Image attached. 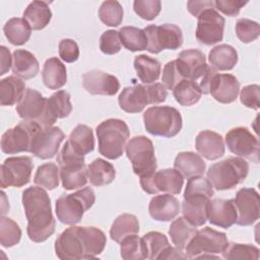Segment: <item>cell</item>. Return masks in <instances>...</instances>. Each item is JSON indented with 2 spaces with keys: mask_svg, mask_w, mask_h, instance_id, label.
I'll return each instance as SVG.
<instances>
[{
  "mask_svg": "<svg viewBox=\"0 0 260 260\" xmlns=\"http://www.w3.org/2000/svg\"><path fill=\"white\" fill-rule=\"evenodd\" d=\"M107 244L103 231L94 226H70L55 241V252L62 260L91 259L100 255Z\"/></svg>",
  "mask_w": 260,
  "mask_h": 260,
  "instance_id": "obj_1",
  "label": "cell"
},
{
  "mask_svg": "<svg viewBox=\"0 0 260 260\" xmlns=\"http://www.w3.org/2000/svg\"><path fill=\"white\" fill-rule=\"evenodd\" d=\"M22 205L28 238L36 243L45 242L54 234L56 225L48 193L42 187H29L22 192Z\"/></svg>",
  "mask_w": 260,
  "mask_h": 260,
  "instance_id": "obj_2",
  "label": "cell"
},
{
  "mask_svg": "<svg viewBox=\"0 0 260 260\" xmlns=\"http://www.w3.org/2000/svg\"><path fill=\"white\" fill-rule=\"evenodd\" d=\"M168 96L167 87L159 82L126 86L119 94L120 108L126 113H139L147 105L164 103Z\"/></svg>",
  "mask_w": 260,
  "mask_h": 260,
  "instance_id": "obj_3",
  "label": "cell"
},
{
  "mask_svg": "<svg viewBox=\"0 0 260 260\" xmlns=\"http://www.w3.org/2000/svg\"><path fill=\"white\" fill-rule=\"evenodd\" d=\"M96 137L99 151L109 159H117L122 156L126 142L130 136L127 124L120 119H108L98 125Z\"/></svg>",
  "mask_w": 260,
  "mask_h": 260,
  "instance_id": "obj_4",
  "label": "cell"
},
{
  "mask_svg": "<svg viewBox=\"0 0 260 260\" xmlns=\"http://www.w3.org/2000/svg\"><path fill=\"white\" fill-rule=\"evenodd\" d=\"M248 173V162L242 157L232 156L211 165L207 171V179L215 190H230L243 183Z\"/></svg>",
  "mask_w": 260,
  "mask_h": 260,
  "instance_id": "obj_5",
  "label": "cell"
},
{
  "mask_svg": "<svg viewBox=\"0 0 260 260\" xmlns=\"http://www.w3.org/2000/svg\"><path fill=\"white\" fill-rule=\"evenodd\" d=\"M60 179L65 190L84 187L88 181L84 156L75 152L66 141L57 155Z\"/></svg>",
  "mask_w": 260,
  "mask_h": 260,
  "instance_id": "obj_6",
  "label": "cell"
},
{
  "mask_svg": "<svg viewBox=\"0 0 260 260\" xmlns=\"http://www.w3.org/2000/svg\"><path fill=\"white\" fill-rule=\"evenodd\" d=\"M229 245L226 235L211 228L196 232L185 248L187 259H218L214 254L222 253Z\"/></svg>",
  "mask_w": 260,
  "mask_h": 260,
  "instance_id": "obj_7",
  "label": "cell"
},
{
  "mask_svg": "<svg viewBox=\"0 0 260 260\" xmlns=\"http://www.w3.org/2000/svg\"><path fill=\"white\" fill-rule=\"evenodd\" d=\"M146 131L155 136L171 138L182 129L183 120L180 112L170 106H154L143 114Z\"/></svg>",
  "mask_w": 260,
  "mask_h": 260,
  "instance_id": "obj_8",
  "label": "cell"
},
{
  "mask_svg": "<svg viewBox=\"0 0 260 260\" xmlns=\"http://www.w3.org/2000/svg\"><path fill=\"white\" fill-rule=\"evenodd\" d=\"M95 201V195L91 188L85 187L72 194H64L56 200V215L60 222L68 225L78 223L84 212Z\"/></svg>",
  "mask_w": 260,
  "mask_h": 260,
  "instance_id": "obj_9",
  "label": "cell"
},
{
  "mask_svg": "<svg viewBox=\"0 0 260 260\" xmlns=\"http://www.w3.org/2000/svg\"><path fill=\"white\" fill-rule=\"evenodd\" d=\"M126 154L132 164L134 174L140 178L151 176L156 172L157 164L152 141L146 136H134L125 146Z\"/></svg>",
  "mask_w": 260,
  "mask_h": 260,
  "instance_id": "obj_10",
  "label": "cell"
},
{
  "mask_svg": "<svg viewBox=\"0 0 260 260\" xmlns=\"http://www.w3.org/2000/svg\"><path fill=\"white\" fill-rule=\"evenodd\" d=\"M44 127L36 121L23 120L6 130L1 137V150L7 154L29 152L32 141Z\"/></svg>",
  "mask_w": 260,
  "mask_h": 260,
  "instance_id": "obj_11",
  "label": "cell"
},
{
  "mask_svg": "<svg viewBox=\"0 0 260 260\" xmlns=\"http://www.w3.org/2000/svg\"><path fill=\"white\" fill-rule=\"evenodd\" d=\"M147 39L146 50L152 54H158L162 50H177L183 44L182 29L173 23L160 25H148L144 29Z\"/></svg>",
  "mask_w": 260,
  "mask_h": 260,
  "instance_id": "obj_12",
  "label": "cell"
},
{
  "mask_svg": "<svg viewBox=\"0 0 260 260\" xmlns=\"http://www.w3.org/2000/svg\"><path fill=\"white\" fill-rule=\"evenodd\" d=\"M34 164L29 156H11L6 158L0 171V186L20 188L29 183Z\"/></svg>",
  "mask_w": 260,
  "mask_h": 260,
  "instance_id": "obj_13",
  "label": "cell"
},
{
  "mask_svg": "<svg viewBox=\"0 0 260 260\" xmlns=\"http://www.w3.org/2000/svg\"><path fill=\"white\" fill-rule=\"evenodd\" d=\"M140 185L148 194H180L184 185V177L176 169H165L155 172L151 176L140 178Z\"/></svg>",
  "mask_w": 260,
  "mask_h": 260,
  "instance_id": "obj_14",
  "label": "cell"
},
{
  "mask_svg": "<svg viewBox=\"0 0 260 260\" xmlns=\"http://www.w3.org/2000/svg\"><path fill=\"white\" fill-rule=\"evenodd\" d=\"M48 99L34 88H26L21 100L16 105L18 116L25 121H36L44 128L52 127L47 111Z\"/></svg>",
  "mask_w": 260,
  "mask_h": 260,
  "instance_id": "obj_15",
  "label": "cell"
},
{
  "mask_svg": "<svg viewBox=\"0 0 260 260\" xmlns=\"http://www.w3.org/2000/svg\"><path fill=\"white\" fill-rule=\"evenodd\" d=\"M225 143L234 154L250 159L255 164L259 162V141L248 128L236 127L231 129L225 135Z\"/></svg>",
  "mask_w": 260,
  "mask_h": 260,
  "instance_id": "obj_16",
  "label": "cell"
},
{
  "mask_svg": "<svg viewBox=\"0 0 260 260\" xmlns=\"http://www.w3.org/2000/svg\"><path fill=\"white\" fill-rule=\"evenodd\" d=\"M197 18L196 39L199 43L211 46L222 41L225 20L215 8L202 11Z\"/></svg>",
  "mask_w": 260,
  "mask_h": 260,
  "instance_id": "obj_17",
  "label": "cell"
},
{
  "mask_svg": "<svg viewBox=\"0 0 260 260\" xmlns=\"http://www.w3.org/2000/svg\"><path fill=\"white\" fill-rule=\"evenodd\" d=\"M239 225H251L259 219V194L254 188L240 189L234 199Z\"/></svg>",
  "mask_w": 260,
  "mask_h": 260,
  "instance_id": "obj_18",
  "label": "cell"
},
{
  "mask_svg": "<svg viewBox=\"0 0 260 260\" xmlns=\"http://www.w3.org/2000/svg\"><path fill=\"white\" fill-rule=\"evenodd\" d=\"M64 139L65 134L61 128L54 126L43 128L35 137L29 152L42 159L52 158L57 154Z\"/></svg>",
  "mask_w": 260,
  "mask_h": 260,
  "instance_id": "obj_19",
  "label": "cell"
},
{
  "mask_svg": "<svg viewBox=\"0 0 260 260\" xmlns=\"http://www.w3.org/2000/svg\"><path fill=\"white\" fill-rule=\"evenodd\" d=\"M82 85L91 94L114 95L120 89V82L116 76L95 69L82 75Z\"/></svg>",
  "mask_w": 260,
  "mask_h": 260,
  "instance_id": "obj_20",
  "label": "cell"
},
{
  "mask_svg": "<svg viewBox=\"0 0 260 260\" xmlns=\"http://www.w3.org/2000/svg\"><path fill=\"white\" fill-rule=\"evenodd\" d=\"M176 62L183 78L193 81L200 79L207 67L204 54L197 49L182 51Z\"/></svg>",
  "mask_w": 260,
  "mask_h": 260,
  "instance_id": "obj_21",
  "label": "cell"
},
{
  "mask_svg": "<svg viewBox=\"0 0 260 260\" xmlns=\"http://www.w3.org/2000/svg\"><path fill=\"white\" fill-rule=\"evenodd\" d=\"M206 215L213 225L229 229L237 221V210L234 199H212L206 206Z\"/></svg>",
  "mask_w": 260,
  "mask_h": 260,
  "instance_id": "obj_22",
  "label": "cell"
},
{
  "mask_svg": "<svg viewBox=\"0 0 260 260\" xmlns=\"http://www.w3.org/2000/svg\"><path fill=\"white\" fill-rule=\"evenodd\" d=\"M240 82L233 74L216 73L210 83L209 93L221 104H231L238 98Z\"/></svg>",
  "mask_w": 260,
  "mask_h": 260,
  "instance_id": "obj_23",
  "label": "cell"
},
{
  "mask_svg": "<svg viewBox=\"0 0 260 260\" xmlns=\"http://www.w3.org/2000/svg\"><path fill=\"white\" fill-rule=\"evenodd\" d=\"M195 147L201 156L209 160L217 159L224 154L222 136L211 130H203L198 133Z\"/></svg>",
  "mask_w": 260,
  "mask_h": 260,
  "instance_id": "obj_24",
  "label": "cell"
},
{
  "mask_svg": "<svg viewBox=\"0 0 260 260\" xmlns=\"http://www.w3.org/2000/svg\"><path fill=\"white\" fill-rule=\"evenodd\" d=\"M148 211L150 216L157 221H170L179 214L180 203L172 194L156 195L151 198Z\"/></svg>",
  "mask_w": 260,
  "mask_h": 260,
  "instance_id": "obj_25",
  "label": "cell"
},
{
  "mask_svg": "<svg viewBox=\"0 0 260 260\" xmlns=\"http://www.w3.org/2000/svg\"><path fill=\"white\" fill-rule=\"evenodd\" d=\"M210 198L204 195H184L182 202L183 217L194 226H201L206 222V206Z\"/></svg>",
  "mask_w": 260,
  "mask_h": 260,
  "instance_id": "obj_26",
  "label": "cell"
},
{
  "mask_svg": "<svg viewBox=\"0 0 260 260\" xmlns=\"http://www.w3.org/2000/svg\"><path fill=\"white\" fill-rule=\"evenodd\" d=\"M12 72L21 79H30L35 77L40 69L36 56L22 49H17L12 55Z\"/></svg>",
  "mask_w": 260,
  "mask_h": 260,
  "instance_id": "obj_27",
  "label": "cell"
},
{
  "mask_svg": "<svg viewBox=\"0 0 260 260\" xmlns=\"http://www.w3.org/2000/svg\"><path fill=\"white\" fill-rule=\"evenodd\" d=\"M42 78L49 89L61 88L67 81L65 65L57 57L47 59L42 70Z\"/></svg>",
  "mask_w": 260,
  "mask_h": 260,
  "instance_id": "obj_28",
  "label": "cell"
},
{
  "mask_svg": "<svg viewBox=\"0 0 260 260\" xmlns=\"http://www.w3.org/2000/svg\"><path fill=\"white\" fill-rule=\"evenodd\" d=\"M174 168L184 178L188 179L193 176H202L205 172L206 164L199 154L192 151H183L176 156Z\"/></svg>",
  "mask_w": 260,
  "mask_h": 260,
  "instance_id": "obj_29",
  "label": "cell"
},
{
  "mask_svg": "<svg viewBox=\"0 0 260 260\" xmlns=\"http://www.w3.org/2000/svg\"><path fill=\"white\" fill-rule=\"evenodd\" d=\"M23 18L34 30L45 28L52 18V11L46 1H32L23 11Z\"/></svg>",
  "mask_w": 260,
  "mask_h": 260,
  "instance_id": "obj_30",
  "label": "cell"
},
{
  "mask_svg": "<svg viewBox=\"0 0 260 260\" xmlns=\"http://www.w3.org/2000/svg\"><path fill=\"white\" fill-rule=\"evenodd\" d=\"M208 61L216 70H232L238 63V53L234 47L228 44L215 46L208 54Z\"/></svg>",
  "mask_w": 260,
  "mask_h": 260,
  "instance_id": "obj_31",
  "label": "cell"
},
{
  "mask_svg": "<svg viewBox=\"0 0 260 260\" xmlns=\"http://www.w3.org/2000/svg\"><path fill=\"white\" fill-rule=\"evenodd\" d=\"M24 81L15 76H7L0 80V104L1 106H13L18 103L24 91H25Z\"/></svg>",
  "mask_w": 260,
  "mask_h": 260,
  "instance_id": "obj_32",
  "label": "cell"
},
{
  "mask_svg": "<svg viewBox=\"0 0 260 260\" xmlns=\"http://www.w3.org/2000/svg\"><path fill=\"white\" fill-rule=\"evenodd\" d=\"M115 177L114 166L103 158H95L87 167V178L90 184L95 187L111 184Z\"/></svg>",
  "mask_w": 260,
  "mask_h": 260,
  "instance_id": "obj_33",
  "label": "cell"
},
{
  "mask_svg": "<svg viewBox=\"0 0 260 260\" xmlns=\"http://www.w3.org/2000/svg\"><path fill=\"white\" fill-rule=\"evenodd\" d=\"M72 149L78 154L85 155L94 148V137L92 129L86 125H77L70 133L67 140Z\"/></svg>",
  "mask_w": 260,
  "mask_h": 260,
  "instance_id": "obj_34",
  "label": "cell"
},
{
  "mask_svg": "<svg viewBox=\"0 0 260 260\" xmlns=\"http://www.w3.org/2000/svg\"><path fill=\"white\" fill-rule=\"evenodd\" d=\"M47 111L49 120L52 125L55 124L57 119L68 117L72 111L70 94L65 90H58L54 92L48 99Z\"/></svg>",
  "mask_w": 260,
  "mask_h": 260,
  "instance_id": "obj_35",
  "label": "cell"
},
{
  "mask_svg": "<svg viewBox=\"0 0 260 260\" xmlns=\"http://www.w3.org/2000/svg\"><path fill=\"white\" fill-rule=\"evenodd\" d=\"M134 68L142 83L150 84L159 78L161 66L155 58L147 55H138L134 59Z\"/></svg>",
  "mask_w": 260,
  "mask_h": 260,
  "instance_id": "obj_36",
  "label": "cell"
},
{
  "mask_svg": "<svg viewBox=\"0 0 260 260\" xmlns=\"http://www.w3.org/2000/svg\"><path fill=\"white\" fill-rule=\"evenodd\" d=\"M3 31L9 43L15 46H22L30 38L31 27L23 17H13L6 21Z\"/></svg>",
  "mask_w": 260,
  "mask_h": 260,
  "instance_id": "obj_37",
  "label": "cell"
},
{
  "mask_svg": "<svg viewBox=\"0 0 260 260\" xmlns=\"http://www.w3.org/2000/svg\"><path fill=\"white\" fill-rule=\"evenodd\" d=\"M139 232V221L134 214L123 213L116 217L110 230L111 239L121 243L128 236L135 235Z\"/></svg>",
  "mask_w": 260,
  "mask_h": 260,
  "instance_id": "obj_38",
  "label": "cell"
},
{
  "mask_svg": "<svg viewBox=\"0 0 260 260\" xmlns=\"http://www.w3.org/2000/svg\"><path fill=\"white\" fill-rule=\"evenodd\" d=\"M196 232V226L192 225L183 216H179L178 218L174 219L169 229V235L173 244L181 250H185L186 246Z\"/></svg>",
  "mask_w": 260,
  "mask_h": 260,
  "instance_id": "obj_39",
  "label": "cell"
},
{
  "mask_svg": "<svg viewBox=\"0 0 260 260\" xmlns=\"http://www.w3.org/2000/svg\"><path fill=\"white\" fill-rule=\"evenodd\" d=\"M173 95L181 106L189 107L200 100L202 91L196 81L183 79L173 89Z\"/></svg>",
  "mask_w": 260,
  "mask_h": 260,
  "instance_id": "obj_40",
  "label": "cell"
},
{
  "mask_svg": "<svg viewBox=\"0 0 260 260\" xmlns=\"http://www.w3.org/2000/svg\"><path fill=\"white\" fill-rule=\"evenodd\" d=\"M121 44L131 52L143 51L147 48V39L143 29L135 26H123L119 29Z\"/></svg>",
  "mask_w": 260,
  "mask_h": 260,
  "instance_id": "obj_41",
  "label": "cell"
},
{
  "mask_svg": "<svg viewBox=\"0 0 260 260\" xmlns=\"http://www.w3.org/2000/svg\"><path fill=\"white\" fill-rule=\"evenodd\" d=\"M142 244H143V250L145 259H158L160 254L169 247L171 246L169 243L168 238L159 233V232H148L147 234L143 235Z\"/></svg>",
  "mask_w": 260,
  "mask_h": 260,
  "instance_id": "obj_42",
  "label": "cell"
},
{
  "mask_svg": "<svg viewBox=\"0 0 260 260\" xmlns=\"http://www.w3.org/2000/svg\"><path fill=\"white\" fill-rule=\"evenodd\" d=\"M59 168L54 162H46L38 167L34 182L46 190H53L59 186Z\"/></svg>",
  "mask_w": 260,
  "mask_h": 260,
  "instance_id": "obj_43",
  "label": "cell"
},
{
  "mask_svg": "<svg viewBox=\"0 0 260 260\" xmlns=\"http://www.w3.org/2000/svg\"><path fill=\"white\" fill-rule=\"evenodd\" d=\"M21 239V230L19 225L11 218L4 215L0 218V244L2 247L10 248L19 243Z\"/></svg>",
  "mask_w": 260,
  "mask_h": 260,
  "instance_id": "obj_44",
  "label": "cell"
},
{
  "mask_svg": "<svg viewBox=\"0 0 260 260\" xmlns=\"http://www.w3.org/2000/svg\"><path fill=\"white\" fill-rule=\"evenodd\" d=\"M123 7L115 0L104 1L99 9V17L108 26H118L123 20Z\"/></svg>",
  "mask_w": 260,
  "mask_h": 260,
  "instance_id": "obj_45",
  "label": "cell"
},
{
  "mask_svg": "<svg viewBox=\"0 0 260 260\" xmlns=\"http://www.w3.org/2000/svg\"><path fill=\"white\" fill-rule=\"evenodd\" d=\"M121 257L125 260H143L145 259L142 239L135 235H131L123 239L120 243Z\"/></svg>",
  "mask_w": 260,
  "mask_h": 260,
  "instance_id": "obj_46",
  "label": "cell"
},
{
  "mask_svg": "<svg viewBox=\"0 0 260 260\" xmlns=\"http://www.w3.org/2000/svg\"><path fill=\"white\" fill-rule=\"evenodd\" d=\"M222 257L228 260L236 259H259V249L256 246L239 243H229L226 249L221 253Z\"/></svg>",
  "mask_w": 260,
  "mask_h": 260,
  "instance_id": "obj_47",
  "label": "cell"
},
{
  "mask_svg": "<svg viewBox=\"0 0 260 260\" xmlns=\"http://www.w3.org/2000/svg\"><path fill=\"white\" fill-rule=\"evenodd\" d=\"M184 195H204L211 198L214 190L208 179L202 176H193L188 178Z\"/></svg>",
  "mask_w": 260,
  "mask_h": 260,
  "instance_id": "obj_48",
  "label": "cell"
},
{
  "mask_svg": "<svg viewBox=\"0 0 260 260\" xmlns=\"http://www.w3.org/2000/svg\"><path fill=\"white\" fill-rule=\"evenodd\" d=\"M259 23L254 20L241 18L236 23V35L242 43L248 44L255 41L259 37Z\"/></svg>",
  "mask_w": 260,
  "mask_h": 260,
  "instance_id": "obj_49",
  "label": "cell"
},
{
  "mask_svg": "<svg viewBox=\"0 0 260 260\" xmlns=\"http://www.w3.org/2000/svg\"><path fill=\"white\" fill-rule=\"evenodd\" d=\"M135 13L145 20H153L160 12L161 3L159 0H135L133 2Z\"/></svg>",
  "mask_w": 260,
  "mask_h": 260,
  "instance_id": "obj_50",
  "label": "cell"
},
{
  "mask_svg": "<svg viewBox=\"0 0 260 260\" xmlns=\"http://www.w3.org/2000/svg\"><path fill=\"white\" fill-rule=\"evenodd\" d=\"M122 44L119 31L114 29L106 30L100 38V49L106 55L117 54L121 50Z\"/></svg>",
  "mask_w": 260,
  "mask_h": 260,
  "instance_id": "obj_51",
  "label": "cell"
},
{
  "mask_svg": "<svg viewBox=\"0 0 260 260\" xmlns=\"http://www.w3.org/2000/svg\"><path fill=\"white\" fill-rule=\"evenodd\" d=\"M260 86L258 84L246 85L241 89V103L247 108L258 110L260 107Z\"/></svg>",
  "mask_w": 260,
  "mask_h": 260,
  "instance_id": "obj_52",
  "label": "cell"
},
{
  "mask_svg": "<svg viewBox=\"0 0 260 260\" xmlns=\"http://www.w3.org/2000/svg\"><path fill=\"white\" fill-rule=\"evenodd\" d=\"M183 79L184 78L178 69L176 60H172L165 65L162 70L161 81H162V84L167 87V89L173 90L175 86Z\"/></svg>",
  "mask_w": 260,
  "mask_h": 260,
  "instance_id": "obj_53",
  "label": "cell"
},
{
  "mask_svg": "<svg viewBox=\"0 0 260 260\" xmlns=\"http://www.w3.org/2000/svg\"><path fill=\"white\" fill-rule=\"evenodd\" d=\"M59 56L67 62H75L79 58V48L77 43L72 39H63L59 43Z\"/></svg>",
  "mask_w": 260,
  "mask_h": 260,
  "instance_id": "obj_54",
  "label": "cell"
},
{
  "mask_svg": "<svg viewBox=\"0 0 260 260\" xmlns=\"http://www.w3.org/2000/svg\"><path fill=\"white\" fill-rule=\"evenodd\" d=\"M247 3V1L240 0H216L214 1V6L228 16H236Z\"/></svg>",
  "mask_w": 260,
  "mask_h": 260,
  "instance_id": "obj_55",
  "label": "cell"
},
{
  "mask_svg": "<svg viewBox=\"0 0 260 260\" xmlns=\"http://www.w3.org/2000/svg\"><path fill=\"white\" fill-rule=\"evenodd\" d=\"M209 8H215L214 1L211 0H190L187 2V9L188 11L195 17H197L202 11L209 9Z\"/></svg>",
  "mask_w": 260,
  "mask_h": 260,
  "instance_id": "obj_56",
  "label": "cell"
},
{
  "mask_svg": "<svg viewBox=\"0 0 260 260\" xmlns=\"http://www.w3.org/2000/svg\"><path fill=\"white\" fill-rule=\"evenodd\" d=\"M217 73L216 69H214L213 67L207 65L206 67V70L205 72L203 73V75L201 76L200 78V82L198 83L199 84V87L202 91V93L204 94H208L209 93V87H210V83L214 77V75Z\"/></svg>",
  "mask_w": 260,
  "mask_h": 260,
  "instance_id": "obj_57",
  "label": "cell"
},
{
  "mask_svg": "<svg viewBox=\"0 0 260 260\" xmlns=\"http://www.w3.org/2000/svg\"><path fill=\"white\" fill-rule=\"evenodd\" d=\"M0 54H1V71H0V75L5 74L10 67H12V61L13 58L10 54V51L5 47V46H1L0 47Z\"/></svg>",
  "mask_w": 260,
  "mask_h": 260,
  "instance_id": "obj_58",
  "label": "cell"
},
{
  "mask_svg": "<svg viewBox=\"0 0 260 260\" xmlns=\"http://www.w3.org/2000/svg\"><path fill=\"white\" fill-rule=\"evenodd\" d=\"M158 259H187L183 250L169 246L158 257Z\"/></svg>",
  "mask_w": 260,
  "mask_h": 260,
  "instance_id": "obj_59",
  "label": "cell"
}]
</instances>
